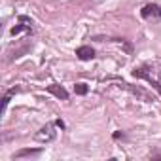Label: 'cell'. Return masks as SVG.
I'll return each instance as SVG.
<instances>
[{"mask_svg": "<svg viewBox=\"0 0 161 161\" xmlns=\"http://www.w3.org/2000/svg\"><path fill=\"white\" fill-rule=\"evenodd\" d=\"M140 14H142L144 19H150V17H157V19H161V6H157V4H148V6L142 8Z\"/></svg>", "mask_w": 161, "mask_h": 161, "instance_id": "1", "label": "cell"}, {"mask_svg": "<svg viewBox=\"0 0 161 161\" xmlns=\"http://www.w3.org/2000/svg\"><path fill=\"white\" fill-rule=\"evenodd\" d=\"M133 76H135V78H142V80H146V82H148V84H150V86L159 93V95H161V84H159V82H155V80H152V76H148V74H146V72H142V70H133Z\"/></svg>", "mask_w": 161, "mask_h": 161, "instance_id": "2", "label": "cell"}, {"mask_svg": "<svg viewBox=\"0 0 161 161\" xmlns=\"http://www.w3.org/2000/svg\"><path fill=\"white\" fill-rule=\"evenodd\" d=\"M76 55H78V59H82V61H91L95 57V49L89 47V46H82V47L76 49Z\"/></svg>", "mask_w": 161, "mask_h": 161, "instance_id": "3", "label": "cell"}, {"mask_svg": "<svg viewBox=\"0 0 161 161\" xmlns=\"http://www.w3.org/2000/svg\"><path fill=\"white\" fill-rule=\"evenodd\" d=\"M36 138L38 140H46V142H49V140H53L55 138V131H53V125H46L44 129H40V133H36Z\"/></svg>", "mask_w": 161, "mask_h": 161, "instance_id": "4", "label": "cell"}, {"mask_svg": "<svg viewBox=\"0 0 161 161\" xmlns=\"http://www.w3.org/2000/svg\"><path fill=\"white\" fill-rule=\"evenodd\" d=\"M47 91L51 93V95H55V97H59V99H68V93H66V89L64 87H61V86H57V84H51V86H47Z\"/></svg>", "mask_w": 161, "mask_h": 161, "instance_id": "5", "label": "cell"}, {"mask_svg": "<svg viewBox=\"0 0 161 161\" xmlns=\"http://www.w3.org/2000/svg\"><path fill=\"white\" fill-rule=\"evenodd\" d=\"M42 148H27V150H19L14 157H25V155H32V153H40Z\"/></svg>", "mask_w": 161, "mask_h": 161, "instance_id": "6", "label": "cell"}, {"mask_svg": "<svg viewBox=\"0 0 161 161\" xmlns=\"http://www.w3.org/2000/svg\"><path fill=\"white\" fill-rule=\"evenodd\" d=\"M17 93V87H14V89H10L6 95H4V99H2V112L6 110V106H8V103H10V99H12V95H15Z\"/></svg>", "mask_w": 161, "mask_h": 161, "instance_id": "7", "label": "cell"}, {"mask_svg": "<svg viewBox=\"0 0 161 161\" xmlns=\"http://www.w3.org/2000/svg\"><path fill=\"white\" fill-rule=\"evenodd\" d=\"M74 93L76 95H86L87 93V86L86 84H76L74 86Z\"/></svg>", "mask_w": 161, "mask_h": 161, "instance_id": "8", "label": "cell"}, {"mask_svg": "<svg viewBox=\"0 0 161 161\" xmlns=\"http://www.w3.org/2000/svg\"><path fill=\"white\" fill-rule=\"evenodd\" d=\"M23 29H31V25H17V27H14L12 29V36H15V34H19Z\"/></svg>", "mask_w": 161, "mask_h": 161, "instance_id": "9", "label": "cell"}, {"mask_svg": "<svg viewBox=\"0 0 161 161\" xmlns=\"http://www.w3.org/2000/svg\"><path fill=\"white\" fill-rule=\"evenodd\" d=\"M55 125H57V127H61V129H63V127H64V123H63V121H61V119H57V121H55Z\"/></svg>", "mask_w": 161, "mask_h": 161, "instance_id": "10", "label": "cell"}]
</instances>
